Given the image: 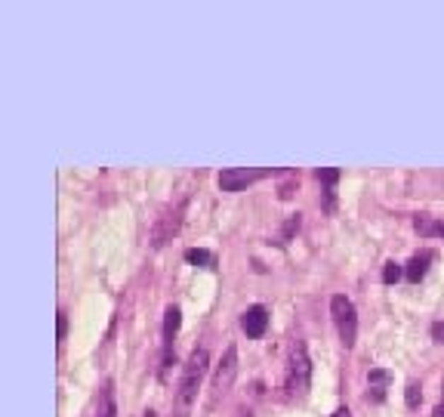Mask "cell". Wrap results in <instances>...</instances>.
Wrapping results in <instances>:
<instances>
[{"label": "cell", "instance_id": "cell-1", "mask_svg": "<svg viewBox=\"0 0 444 417\" xmlns=\"http://www.w3.org/2000/svg\"><path fill=\"white\" fill-rule=\"evenodd\" d=\"M207 365H210V353L204 350H194L185 362V371H182V380L176 387V402H173V414L170 417H189L192 411V402L198 399V389H201V380L207 374Z\"/></svg>", "mask_w": 444, "mask_h": 417}, {"label": "cell", "instance_id": "cell-2", "mask_svg": "<svg viewBox=\"0 0 444 417\" xmlns=\"http://www.w3.org/2000/svg\"><path fill=\"white\" fill-rule=\"evenodd\" d=\"M312 384V359L305 350V340H293L287 355V371H284V389L290 399H305Z\"/></svg>", "mask_w": 444, "mask_h": 417}, {"label": "cell", "instance_id": "cell-3", "mask_svg": "<svg viewBox=\"0 0 444 417\" xmlns=\"http://www.w3.org/2000/svg\"><path fill=\"white\" fill-rule=\"evenodd\" d=\"M330 316H333V325L339 331V340H343L346 350L355 346V337H358V312H355V303L349 297L337 294L330 300Z\"/></svg>", "mask_w": 444, "mask_h": 417}, {"label": "cell", "instance_id": "cell-4", "mask_svg": "<svg viewBox=\"0 0 444 417\" xmlns=\"http://www.w3.org/2000/svg\"><path fill=\"white\" fill-rule=\"evenodd\" d=\"M182 214H185V198L176 201V204H167V207L160 210V217L155 219V226H151V244H155V248H164L170 238L179 232Z\"/></svg>", "mask_w": 444, "mask_h": 417}, {"label": "cell", "instance_id": "cell-5", "mask_svg": "<svg viewBox=\"0 0 444 417\" xmlns=\"http://www.w3.org/2000/svg\"><path fill=\"white\" fill-rule=\"evenodd\" d=\"M235 374H238V350L235 346H228L226 355H222V362L216 365V371H213V380H210V405H216L222 396L232 389L235 384Z\"/></svg>", "mask_w": 444, "mask_h": 417}, {"label": "cell", "instance_id": "cell-6", "mask_svg": "<svg viewBox=\"0 0 444 417\" xmlns=\"http://www.w3.org/2000/svg\"><path fill=\"white\" fill-rule=\"evenodd\" d=\"M269 173L271 170H266V167H228L219 173V185H222V192H241Z\"/></svg>", "mask_w": 444, "mask_h": 417}, {"label": "cell", "instance_id": "cell-7", "mask_svg": "<svg viewBox=\"0 0 444 417\" xmlns=\"http://www.w3.org/2000/svg\"><path fill=\"white\" fill-rule=\"evenodd\" d=\"M241 328H244V334L253 337V340L262 337L266 334V328H269V309L266 306H259V303L250 306V309L241 316Z\"/></svg>", "mask_w": 444, "mask_h": 417}, {"label": "cell", "instance_id": "cell-8", "mask_svg": "<svg viewBox=\"0 0 444 417\" xmlns=\"http://www.w3.org/2000/svg\"><path fill=\"white\" fill-rule=\"evenodd\" d=\"M179 325H182L179 306H167V312H164V350H173V337H176Z\"/></svg>", "mask_w": 444, "mask_h": 417}, {"label": "cell", "instance_id": "cell-9", "mask_svg": "<svg viewBox=\"0 0 444 417\" xmlns=\"http://www.w3.org/2000/svg\"><path fill=\"white\" fill-rule=\"evenodd\" d=\"M429 263H432V251H423V253H416V257L407 263V269H404V275L411 278V282H420V278L426 275V269H429Z\"/></svg>", "mask_w": 444, "mask_h": 417}, {"label": "cell", "instance_id": "cell-10", "mask_svg": "<svg viewBox=\"0 0 444 417\" xmlns=\"http://www.w3.org/2000/svg\"><path fill=\"white\" fill-rule=\"evenodd\" d=\"M90 417H115V393H111V384L102 387L99 408H96V411H90Z\"/></svg>", "mask_w": 444, "mask_h": 417}, {"label": "cell", "instance_id": "cell-11", "mask_svg": "<svg viewBox=\"0 0 444 417\" xmlns=\"http://www.w3.org/2000/svg\"><path fill=\"white\" fill-rule=\"evenodd\" d=\"M414 229L420 235H441L444 238V219H432V217H416Z\"/></svg>", "mask_w": 444, "mask_h": 417}, {"label": "cell", "instance_id": "cell-12", "mask_svg": "<svg viewBox=\"0 0 444 417\" xmlns=\"http://www.w3.org/2000/svg\"><path fill=\"white\" fill-rule=\"evenodd\" d=\"M185 260H189L192 266H216V257L204 248H189L185 251Z\"/></svg>", "mask_w": 444, "mask_h": 417}, {"label": "cell", "instance_id": "cell-13", "mask_svg": "<svg viewBox=\"0 0 444 417\" xmlns=\"http://www.w3.org/2000/svg\"><path fill=\"white\" fill-rule=\"evenodd\" d=\"M386 387H389V374H386V371H370L373 399H382V396H386Z\"/></svg>", "mask_w": 444, "mask_h": 417}, {"label": "cell", "instance_id": "cell-14", "mask_svg": "<svg viewBox=\"0 0 444 417\" xmlns=\"http://www.w3.org/2000/svg\"><path fill=\"white\" fill-rule=\"evenodd\" d=\"M398 278H401V266H398V263H386V272H382V282H386V285H395Z\"/></svg>", "mask_w": 444, "mask_h": 417}, {"label": "cell", "instance_id": "cell-15", "mask_svg": "<svg viewBox=\"0 0 444 417\" xmlns=\"http://www.w3.org/2000/svg\"><path fill=\"white\" fill-rule=\"evenodd\" d=\"M318 180L327 185V189H333V183L339 180V170H333V167H327V170H318Z\"/></svg>", "mask_w": 444, "mask_h": 417}, {"label": "cell", "instance_id": "cell-16", "mask_svg": "<svg viewBox=\"0 0 444 417\" xmlns=\"http://www.w3.org/2000/svg\"><path fill=\"white\" fill-rule=\"evenodd\" d=\"M420 399H423L420 387H416V384H411V387H407V405H411V408H416V405H420Z\"/></svg>", "mask_w": 444, "mask_h": 417}, {"label": "cell", "instance_id": "cell-17", "mask_svg": "<svg viewBox=\"0 0 444 417\" xmlns=\"http://www.w3.org/2000/svg\"><path fill=\"white\" fill-rule=\"evenodd\" d=\"M296 229H300V214H293V217L287 219V226H284V241H287V238L296 232Z\"/></svg>", "mask_w": 444, "mask_h": 417}, {"label": "cell", "instance_id": "cell-18", "mask_svg": "<svg viewBox=\"0 0 444 417\" xmlns=\"http://www.w3.org/2000/svg\"><path fill=\"white\" fill-rule=\"evenodd\" d=\"M65 334H68V316L59 312V340H65Z\"/></svg>", "mask_w": 444, "mask_h": 417}, {"label": "cell", "instance_id": "cell-19", "mask_svg": "<svg viewBox=\"0 0 444 417\" xmlns=\"http://www.w3.org/2000/svg\"><path fill=\"white\" fill-rule=\"evenodd\" d=\"M432 337L438 340V343H444V321H435L432 325Z\"/></svg>", "mask_w": 444, "mask_h": 417}, {"label": "cell", "instance_id": "cell-20", "mask_svg": "<svg viewBox=\"0 0 444 417\" xmlns=\"http://www.w3.org/2000/svg\"><path fill=\"white\" fill-rule=\"evenodd\" d=\"M330 417H352V414H349V411H346V408H339V411H333Z\"/></svg>", "mask_w": 444, "mask_h": 417}, {"label": "cell", "instance_id": "cell-21", "mask_svg": "<svg viewBox=\"0 0 444 417\" xmlns=\"http://www.w3.org/2000/svg\"><path fill=\"white\" fill-rule=\"evenodd\" d=\"M432 417H444V402H441L438 408H435V414H432Z\"/></svg>", "mask_w": 444, "mask_h": 417}]
</instances>
